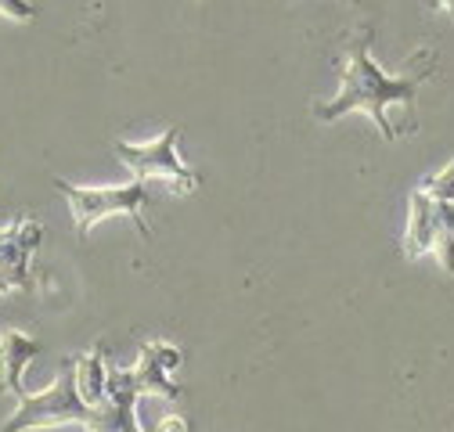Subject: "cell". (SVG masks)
<instances>
[{
	"mask_svg": "<svg viewBox=\"0 0 454 432\" xmlns=\"http://www.w3.org/2000/svg\"><path fill=\"white\" fill-rule=\"evenodd\" d=\"M436 73V54L433 50H419L404 76H389L382 66H375L372 58V26H361L343 54V87L332 101L314 104V120L317 123H335L350 112H364L375 120L379 134L386 141H396L393 120H389V104H404L415 108L419 87Z\"/></svg>",
	"mask_w": 454,
	"mask_h": 432,
	"instance_id": "obj_1",
	"label": "cell"
},
{
	"mask_svg": "<svg viewBox=\"0 0 454 432\" xmlns=\"http://www.w3.org/2000/svg\"><path fill=\"white\" fill-rule=\"evenodd\" d=\"M59 425H80V428H105V418L98 407H90L76 390V364L66 357L59 378L43 393H22L19 411L4 421V432H26V428H59Z\"/></svg>",
	"mask_w": 454,
	"mask_h": 432,
	"instance_id": "obj_2",
	"label": "cell"
},
{
	"mask_svg": "<svg viewBox=\"0 0 454 432\" xmlns=\"http://www.w3.org/2000/svg\"><path fill=\"white\" fill-rule=\"evenodd\" d=\"M54 188L62 191V198L69 202V212H73V228L80 238L90 235L94 224L108 220V216H130L137 224V231L145 238H152L148 224H145V202H148V181H137L134 184H123V188H80V184H69V181H54Z\"/></svg>",
	"mask_w": 454,
	"mask_h": 432,
	"instance_id": "obj_3",
	"label": "cell"
},
{
	"mask_svg": "<svg viewBox=\"0 0 454 432\" xmlns=\"http://www.w3.org/2000/svg\"><path fill=\"white\" fill-rule=\"evenodd\" d=\"M177 137H181V127H169L162 130V137L148 141V144H127V141H116V155L123 158V166L137 177V181H169L174 191H199L202 177L188 166V162L177 155Z\"/></svg>",
	"mask_w": 454,
	"mask_h": 432,
	"instance_id": "obj_4",
	"label": "cell"
},
{
	"mask_svg": "<svg viewBox=\"0 0 454 432\" xmlns=\"http://www.w3.org/2000/svg\"><path fill=\"white\" fill-rule=\"evenodd\" d=\"M43 242V228L36 220H19L15 228L0 231V278L8 282L12 292H29L33 274H29V259Z\"/></svg>",
	"mask_w": 454,
	"mask_h": 432,
	"instance_id": "obj_5",
	"label": "cell"
},
{
	"mask_svg": "<svg viewBox=\"0 0 454 432\" xmlns=\"http://www.w3.org/2000/svg\"><path fill=\"white\" fill-rule=\"evenodd\" d=\"M184 353L169 343H145L141 346V357L134 364V378L141 386V397H162V400H181V386L174 382V374L181 367Z\"/></svg>",
	"mask_w": 454,
	"mask_h": 432,
	"instance_id": "obj_6",
	"label": "cell"
},
{
	"mask_svg": "<svg viewBox=\"0 0 454 432\" xmlns=\"http://www.w3.org/2000/svg\"><path fill=\"white\" fill-rule=\"evenodd\" d=\"M141 400V386L134 378V367H108V386H105V404H101V418L105 428L112 432H134V411Z\"/></svg>",
	"mask_w": 454,
	"mask_h": 432,
	"instance_id": "obj_7",
	"label": "cell"
},
{
	"mask_svg": "<svg viewBox=\"0 0 454 432\" xmlns=\"http://www.w3.org/2000/svg\"><path fill=\"white\" fill-rule=\"evenodd\" d=\"M40 353V343L8 328L0 332V393H12V397H22L26 386H22V371L29 367V360Z\"/></svg>",
	"mask_w": 454,
	"mask_h": 432,
	"instance_id": "obj_8",
	"label": "cell"
},
{
	"mask_svg": "<svg viewBox=\"0 0 454 432\" xmlns=\"http://www.w3.org/2000/svg\"><path fill=\"white\" fill-rule=\"evenodd\" d=\"M426 252H436V198L419 188L411 191V212H408V235H404V256L419 259Z\"/></svg>",
	"mask_w": 454,
	"mask_h": 432,
	"instance_id": "obj_9",
	"label": "cell"
},
{
	"mask_svg": "<svg viewBox=\"0 0 454 432\" xmlns=\"http://www.w3.org/2000/svg\"><path fill=\"white\" fill-rule=\"evenodd\" d=\"M73 364H76V390H80V397H83L90 407L101 411V404H105V386H108L105 346H94V350L73 357Z\"/></svg>",
	"mask_w": 454,
	"mask_h": 432,
	"instance_id": "obj_10",
	"label": "cell"
},
{
	"mask_svg": "<svg viewBox=\"0 0 454 432\" xmlns=\"http://www.w3.org/2000/svg\"><path fill=\"white\" fill-rule=\"evenodd\" d=\"M436 256L454 274V202H436Z\"/></svg>",
	"mask_w": 454,
	"mask_h": 432,
	"instance_id": "obj_11",
	"label": "cell"
},
{
	"mask_svg": "<svg viewBox=\"0 0 454 432\" xmlns=\"http://www.w3.org/2000/svg\"><path fill=\"white\" fill-rule=\"evenodd\" d=\"M422 188H426L436 202H454V158H450V166H447V170H440L436 177H429Z\"/></svg>",
	"mask_w": 454,
	"mask_h": 432,
	"instance_id": "obj_12",
	"label": "cell"
},
{
	"mask_svg": "<svg viewBox=\"0 0 454 432\" xmlns=\"http://www.w3.org/2000/svg\"><path fill=\"white\" fill-rule=\"evenodd\" d=\"M0 12H4L8 19H15V22H33L36 19V4H29V0H0Z\"/></svg>",
	"mask_w": 454,
	"mask_h": 432,
	"instance_id": "obj_13",
	"label": "cell"
},
{
	"mask_svg": "<svg viewBox=\"0 0 454 432\" xmlns=\"http://www.w3.org/2000/svg\"><path fill=\"white\" fill-rule=\"evenodd\" d=\"M436 4H440L443 12H450V15H454V0H436Z\"/></svg>",
	"mask_w": 454,
	"mask_h": 432,
	"instance_id": "obj_14",
	"label": "cell"
},
{
	"mask_svg": "<svg viewBox=\"0 0 454 432\" xmlns=\"http://www.w3.org/2000/svg\"><path fill=\"white\" fill-rule=\"evenodd\" d=\"M8 292H12V289H8V282H4V278H0V296H8Z\"/></svg>",
	"mask_w": 454,
	"mask_h": 432,
	"instance_id": "obj_15",
	"label": "cell"
}]
</instances>
